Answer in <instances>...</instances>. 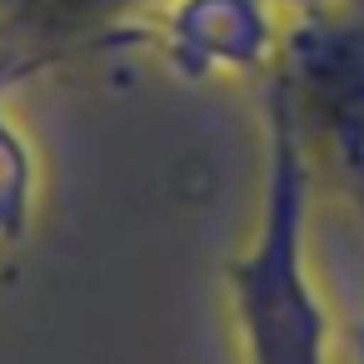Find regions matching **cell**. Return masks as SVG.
<instances>
[{
    "label": "cell",
    "mask_w": 364,
    "mask_h": 364,
    "mask_svg": "<svg viewBox=\"0 0 364 364\" xmlns=\"http://www.w3.org/2000/svg\"><path fill=\"white\" fill-rule=\"evenodd\" d=\"M309 170L289 115L264 85V170L250 240L225 264L230 324L245 364H334L329 309L309 269Z\"/></svg>",
    "instance_id": "obj_1"
},
{
    "label": "cell",
    "mask_w": 364,
    "mask_h": 364,
    "mask_svg": "<svg viewBox=\"0 0 364 364\" xmlns=\"http://www.w3.org/2000/svg\"><path fill=\"white\" fill-rule=\"evenodd\" d=\"M264 85L289 115L309 185L324 180L364 230V0L299 6Z\"/></svg>",
    "instance_id": "obj_2"
},
{
    "label": "cell",
    "mask_w": 364,
    "mask_h": 364,
    "mask_svg": "<svg viewBox=\"0 0 364 364\" xmlns=\"http://www.w3.org/2000/svg\"><path fill=\"white\" fill-rule=\"evenodd\" d=\"M145 0H0V46L16 70L110 46Z\"/></svg>",
    "instance_id": "obj_3"
},
{
    "label": "cell",
    "mask_w": 364,
    "mask_h": 364,
    "mask_svg": "<svg viewBox=\"0 0 364 364\" xmlns=\"http://www.w3.org/2000/svg\"><path fill=\"white\" fill-rule=\"evenodd\" d=\"M31 150L11 120H0V240H16L31 225Z\"/></svg>",
    "instance_id": "obj_4"
},
{
    "label": "cell",
    "mask_w": 364,
    "mask_h": 364,
    "mask_svg": "<svg viewBox=\"0 0 364 364\" xmlns=\"http://www.w3.org/2000/svg\"><path fill=\"white\" fill-rule=\"evenodd\" d=\"M354 364H364V319H359V329H354Z\"/></svg>",
    "instance_id": "obj_5"
},
{
    "label": "cell",
    "mask_w": 364,
    "mask_h": 364,
    "mask_svg": "<svg viewBox=\"0 0 364 364\" xmlns=\"http://www.w3.org/2000/svg\"><path fill=\"white\" fill-rule=\"evenodd\" d=\"M289 6H294V11H299V6H324V0H289Z\"/></svg>",
    "instance_id": "obj_6"
}]
</instances>
